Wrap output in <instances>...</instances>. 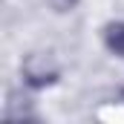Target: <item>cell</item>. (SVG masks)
<instances>
[{"instance_id":"cell-1","label":"cell","mask_w":124,"mask_h":124,"mask_svg":"<svg viewBox=\"0 0 124 124\" xmlns=\"http://www.w3.org/2000/svg\"><path fill=\"white\" fill-rule=\"evenodd\" d=\"M23 81L29 84L32 90H43V87H52L58 81V66L49 55L43 52H32L23 58Z\"/></svg>"},{"instance_id":"cell-2","label":"cell","mask_w":124,"mask_h":124,"mask_svg":"<svg viewBox=\"0 0 124 124\" xmlns=\"http://www.w3.org/2000/svg\"><path fill=\"white\" fill-rule=\"evenodd\" d=\"M6 118H17V121H23V118H35L32 116V98L29 95H20V93H9V101H6Z\"/></svg>"},{"instance_id":"cell-3","label":"cell","mask_w":124,"mask_h":124,"mask_svg":"<svg viewBox=\"0 0 124 124\" xmlns=\"http://www.w3.org/2000/svg\"><path fill=\"white\" fill-rule=\"evenodd\" d=\"M104 43H107V49H110V52L124 55V20L110 23V26L104 29Z\"/></svg>"},{"instance_id":"cell-4","label":"cell","mask_w":124,"mask_h":124,"mask_svg":"<svg viewBox=\"0 0 124 124\" xmlns=\"http://www.w3.org/2000/svg\"><path fill=\"white\" fill-rule=\"evenodd\" d=\"M55 12H72L75 6H78V0H46Z\"/></svg>"},{"instance_id":"cell-5","label":"cell","mask_w":124,"mask_h":124,"mask_svg":"<svg viewBox=\"0 0 124 124\" xmlns=\"http://www.w3.org/2000/svg\"><path fill=\"white\" fill-rule=\"evenodd\" d=\"M121 101H124V90H121Z\"/></svg>"}]
</instances>
